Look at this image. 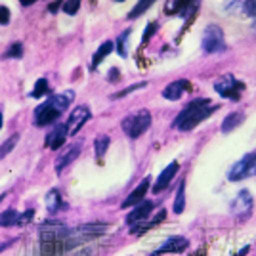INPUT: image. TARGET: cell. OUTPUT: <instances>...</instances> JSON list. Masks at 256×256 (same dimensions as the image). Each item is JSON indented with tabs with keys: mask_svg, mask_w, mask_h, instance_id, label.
I'll use <instances>...</instances> for the list:
<instances>
[{
	"mask_svg": "<svg viewBox=\"0 0 256 256\" xmlns=\"http://www.w3.org/2000/svg\"><path fill=\"white\" fill-rule=\"evenodd\" d=\"M256 174V153H246L243 159H239L228 172V180L237 182L245 180L248 176Z\"/></svg>",
	"mask_w": 256,
	"mask_h": 256,
	"instance_id": "52a82bcc",
	"label": "cell"
},
{
	"mask_svg": "<svg viewBox=\"0 0 256 256\" xmlns=\"http://www.w3.org/2000/svg\"><path fill=\"white\" fill-rule=\"evenodd\" d=\"M50 92V86H48V80L46 78H38L36 82H34V88H32V92H31V98H42L46 96Z\"/></svg>",
	"mask_w": 256,
	"mask_h": 256,
	"instance_id": "d4e9b609",
	"label": "cell"
},
{
	"mask_svg": "<svg viewBox=\"0 0 256 256\" xmlns=\"http://www.w3.org/2000/svg\"><path fill=\"white\" fill-rule=\"evenodd\" d=\"M250 29H252V31H254V32H256V22H254V23H252V27H250Z\"/></svg>",
	"mask_w": 256,
	"mask_h": 256,
	"instance_id": "74e56055",
	"label": "cell"
},
{
	"mask_svg": "<svg viewBox=\"0 0 256 256\" xmlns=\"http://www.w3.org/2000/svg\"><path fill=\"white\" fill-rule=\"evenodd\" d=\"M46 206H48V210H50V212H58V210L67 208V204L62 201V195H60L58 190L48 192V195H46Z\"/></svg>",
	"mask_w": 256,
	"mask_h": 256,
	"instance_id": "ffe728a7",
	"label": "cell"
},
{
	"mask_svg": "<svg viewBox=\"0 0 256 256\" xmlns=\"http://www.w3.org/2000/svg\"><path fill=\"white\" fill-rule=\"evenodd\" d=\"M18 140H20V134H12L10 138L6 140L2 146H0V160L4 159L8 153H10L14 148H16V144H18Z\"/></svg>",
	"mask_w": 256,
	"mask_h": 256,
	"instance_id": "f1b7e54d",
	"label": "cell"
},
{
	"mask_svg": "<svg viewBox=\"0 0 256 256\" xmlns=\"http://www.w3.org/2000/svg\"><path fill=\"white\" fill-rule=\"evenodd\" d=\"M252 206H254L252 195H250V192L243 190V192L237 193V197L234 199V203H232V212H234L237 218L243 220V218H246V216H250Z\"/></svg>",
	"mask_w": 256,
	"mask_h": 256,
	"instance_id": "9c48e42d",
	"label": "cell"
},
{
	"mask_svg": "<svg viewBox=\"0 0 256 256\" xmlns=\"http://www.w3.org/2000/svg\"><path fill=\"white\" fill-rule=\"evenodd\" d=\"M195 256H203V254H195Z\"/></svg>",
	"mask_w": 256,
	"mask_h": 256,
	"instance_id": "ab89813d",
	"label": "cell"
},
{
	"mask_svg": "<svg viewBox=\"0 0 256 256\" xmlns=\"http://www.w3.org/2000/svg\"><path fill=\"white\" fill-rule=\"evenodd\" d=\"M23 56V44L22 42H12L10 48L4 52V60H20Z\"/></svg>",
	"mask_w": 256,
	"mask_h": 256,
	"instance_id": "4316f807",
	"label": "cell"
},
{
	"mask_svg": "<svg viewBox=\"0 0 256 256\" xmlns=\"http://www.w3.org/2000/svg\"><path fill=\"white\" fill-rule=\"evenodd\" d=\"M109 136H100L94 142V150H96V157L98 159H104V155L107 153V148H109Z\"/></svg>",
	"mask_w": 256,
	"mask_h": 256,
	"instance_id": "484cf974",
	"label": "cell"
},
{
	"mask_svg": "<svg viewBox=\"0 0 256 256\" xmlns=\"http://www.w3.org/2000/svg\"><path fill=\"white\" fill-rule=\"evenodd\" d=\"M62 8H64V12L67 16H75L76 12L80 10V2H78V0H69V2H64V4H62Z\"/></svg>",
	"mask_w": 256,
	"mask_h": 256,
	"instance_id": "f546056e",
	"label": "cell"
},
{
	"mask_svg": "<svg viewBox=\"0 0 256 256\" xmlns=\"http://www.w3.org/2000/svg\"><path fill=\"white\" fill-rule=\"evenodd\" d=\"M151 6H153V2H151V0H146V2L142 0V2H138V4H136V6L132 8V12L128 14V20H136V18H140V16H142L144 12L150 10Z\"/></svg>",
	"mask_w": 256,
	"mask_h": 256,
	"instance_id": "83f0119b",
	"label": "cell"
},
{
	"mask_svg": "<svg viewBox=\"0 0 256 256\" xmlns=\"http://www.w3.org/2000/svg\"><path fill=\"white\" fill-rule=\"evenodd\" d=\"M150 184H151V178H146L144 182H140V186L134 190V192L128 195L126 199L122 201V208H128V206H136L140 204L142 201H146L144 197H146V193L150 190Z\"/></svg>",
	"mask_w": 256,
	"mask_h": 256,
	"instance_id": "e0dca14e",
	"label": "cell"
},
{
	"mask_svg": "<svg viewBox=\"0 0 256 256\" xmlns=\"http://www.w3.org/2000/svg\"><path fill=\"white\" fill-rule=\"evenodd\" d=\"M243 120H245V115H243L241 111H234V113H230V115L224 118V122H222V132H224V134L232 132V130H235V128L239 126Z\"/></svg>",
	"mask_w": 256,
	"mask_h": 256,
	"instance_id": "44dd1931",
	"label": "cell"
},
{
	"mask_svg": "<svg viewBox=\"0 0 256 256\" xmlns=\"http://www.w3.org/2000/svg\"><path fill=\"white\" fill-rule=\"evenodd\" d=\"M120 126H122V130H124V134H126L128 138H140L151 126V113L148 109H142L138 113H134V115L124 118Z\"/></svg>",
	"mask_w": 256,
	"mask_h": 256,
	"instance_id": "277c9868",
	"label": "cell"
},
{
	"mask_svg": "<svg viewBox=\"0 0 256 256\" xmlns=\"http://www.w3.org/2000/svg\"><path fill=\"white\" fill-rule=\"evenodd\" d=\"M166 218V212L160 208L159 210V214L157 216H153L150 222H142V224H138V226H134V228H130V232L134 235H142V234H146V232H150V230H153L155 226H159L162 220Z\"/></svg>",
	"mask_w": 256,
	"mask_h": 256,
	"instance_id": "ac0fdd59",
	"label": "cell"
},
{
	"mask_svg": "<svg viewBox=\"0 0 256 256\" xmlns=\"http://www.w3.org/2000/svg\"><path fill=\"white\" fill-rule=\"evenodd\" d=\"M0 226L2 228H12V226H20V212L16 208H8L0 214Z\"/></svg>",
	"mask_w": 256,
	"mask_h": 256,
	"instance_id": "7402d4cb",
	"label": "cell"
},
{
	"mask_svg": "<svg viewBox=\"0 0 256 256\" xmlns=\"http://www.w3.org/2000/svg\"><path fill=\"white\" fill-rule=\"evenodd\" d=\"M80 155V144H73V146H69L67 150L58 157V160H56V172L58 174H62L64 172V168H67L73 160L76 159Z\"/></svg>",
	"mask_w": 256,
	"mask_h": 256,
	"instance_id": "9a60e30c",
	"label": "cell"
},
{
	"mask_svg": "<svg viewBox=\"0 0 256 256\" xmlns=\"http://www.w3.org/2000/svg\"><path fill=\"white\" fill-rule=\"evenodd\" d=\"M190 246V241L186 239V237H182V235H176V237H170V239H166L162 245L155 250V252H151V256H160V254H180L184 252L186 248Z\"/></svg>",
	"mask_w": 256,
	"mask_h": 256,
	"instance_id": "30bf717a",
	"label": "cell"
},
{
	"mask_svg": "<svg viewBox=\"0 0 256 256\" xmlns=\"http://www.w3.org/2000/svg\"><path fill=\"white\" fill-rule=\"evenodd\" d=\"M65 140H67V126L62 122H56L54 130L46 136V146L50 150H60L65 144Z\"/></svg>",
	"mask_w": 256,
	"mask_h": 256,
	"instance_id": "2e32d148",
	"label": "cell"
},
{
	"mask_svg": "<svg viewBox=\"0 0 256 256\" xmlns=\"http://www.w3.org/2000/svg\"><path fill=\"white\" fill-rule=\"evenodd\" d=\"M71 228L64 226L62 222H44L40 226V243L38 252L40 256H60L67 252L65 241Z\"/></svg>",
	"mask_w": 256,
	"mask_h": 256,
	"instance_id": "6da1fadb",
	"label": "cell"
},
{
	"mask_svg": "<svg viewBox=\"0 0 256 256\" xmlns=\"http://www.w3.org/2000/svg\"><path fill=\"white\" fill-rule=\"evenodd\" d=\"M10 23V10L6 6H0V25H8Z\"/></svg>",
	"mask_w": 256,
	"mask_h": 256,
	"instance_id": "836d02e7",
	"label": "cell"
},
{
	"mask_svg": "<svg viewBox=\"0 0 256 256\" xmlns=\"http://www.w3.org/2000/svg\"><path fill=\"white\" fill-rule=\"evenodd\" d=\"M228 44H226L224 31L218 25H208L203 32V50L206 54H218L224 52Z\"/></svg>",
	"mask_w": 256,
	"mask_h": 256,
	"instance_id": "8992f818",
	"label": "cell"
},
{
	"mask_svg": "<svg viewBox=\"0 0 256 256\" xmlns=\"http://www.w3.org/2000/svg\"><path fill=\"white\" fill-rule=\"evenodd\" d=\"M60 6H62V2H52V4H48V12H50V14H56Z\"/></svg>",
	"mask_w": 256,
	"mask_h": 256,
	"instance_id": "e575fe53",
	"label": "cell"
},
{
	"mask_svg": "<svg viewBox=\"0 0 256 256\" xmlns=\"http://www.w3.org/2000/svg\"><path fill=\"white\" fill-rule=\"evenodd\" d=\"M157 29H159V25L155 22H151L148 27H146V32H144V36H142V44H148L151 40V36L157 32Z\"/></svg>",
	"mask_w": 256,
	"mask_h": 256,
	"instance_id": "4dcf8cb0",
	"label": "cell"
},
{
	"mask_svg": "<svg viewBox=\"0 0 256 256\" xmlns=\"http://www.w3.org/2000/svg\"><path fill=\"white\" fill-rule=\"evenodd\" d=\"M90 117H92V115H90V109H88V107H84V106L75 107V109L71 111L69 118H67V122H65V126H67V136H75L76 132L88 122Z\"/></svg>",
	"mask_w": 256,
	"mask_h": 256,
	"instance_id": "ba28073f",
	"label": "cell"
},
{
	"mask_svg": "<svg viewBox=\"0 0 256 256\" xmlns=\"http://www.w3.org/2000/svg\"><path fill=\"white\" fill-rule=\"evenodd\" d=\"M151 212H153V201H142L140 204H136L134 206V210H130L126 216V224L128 226H138L142 224V222H146L148 218L151 216Z\"/></svg>",
	"mask_w": 256,
	"mask_h": 256,
	"instance_id": "8fae6325",
	"label": "cell"
},
{
	"mask_svg": "<svg viewBox=\"0 0 256 256\" xmlns=\"http://www.w3.org/2000/svg\"><path fill=\"white\" fill-rule=\"evenodd\" d=\"M184 210H186V180L180 182L176 197H174V214H182Z\"/></svg>",
	"mask_w": 256,
	"mask_h": 256,
	"instance_id": "603a6c76",
	"label": "cell"
},
{
	"mask_svg": "<svg viewBox=\"0 0 256 256\" xmlns=\"http://www.w3.org/2000/svg\"><path fill=\"white\" fill-rule=\"evenodd\" d=\"M243 8H245V14L254 18L256 20V0H250V2H243Z\"/></svg>",
	"mask_w": 256,
	"mask_h": 256,
	"instance_id": "d6a6232c",
	"label": "cell"
},
{
	"mask_svg": "<svg viewBox=\"0 0 256 256\" xmlns=\"http://www.w3.org/2000/svg\"><path fill=\"white\" fill-rule=\"evenodd\" d=\"M192 90V82L186 80V78H180V80H174L170 84H166V88L162 90V96L170 102H178L184 94H188Z\"/></svg>",
	"mask_w": 256,
	"mask_h": 256,
	"instance_id": "5bb4252c",
	"label": "cell"
},
{
	"mask_svg": "<svg viewBox=\"0 0 256 256\" xmlns=\"http://www.w3.org/2000/svg\"><path fill=\"white\" fill-rule=\"evenodd\" d=\"M216 109H218V106H212L210 100H195V102L188 104L178 113V117L174 118L172 126L182 130V132L193 130L197 124H201L203 120H206V118L210 117Z\"/></svg>",
	"mask_w": 256,
	"mask_h": 256,
	"instance_id": "3957f363",
	"label": "cell"
},
{
	"mask_svg": "<svg viewBox=\"0 0 256 256\" xmlns=\"http://www.w3.org/2000/svg\"><path fill=\"white\" fill-rule=\"evenodd\" d=\"M148 86V82H138V84L130 86V88H126V90H122V92H117V94H113L111 98H115V100H118V98L126 96V94H130V92H136V90H140V88H146Z\"/></svg>",
	"mask_w": 256,
	"mask_h": 256,
	"instance_id": "1f68e13d",
	"label": "cell"
},
{
	"mask_svg": "<svg viewBox=\"0 0 256 256\" xmlns=\"http://www.w3.org/2000/svg\"><path fill=\"white\" fill-rule=\"evenodd\" d=\"M178 170H180V162H178V160H172L170 164H168V166H166V168L159 174V178L155 180L153 192H155V193L164 192V190L170 186V182L174 180V176L178 174Z\"/></svg>",
	"mask_w": 256,
	"mask_h": 256,
	"instance_id": "4fadbf2b",
	"label": "cell"
},
{
	"mask_svg": "<svg viewBox=\"0 0 256 256\" xmlns=\"http://www.w3.org/2000/svg\"><path fill=\"white\" fill-rule=\"evenodd\" d=\"M248 250H250V246H243V248H241V250H239L237 254H234V256H245Z\"/></svg>",
	"mask_w": 256,
	"mask_h": 256,
	"instance_id": "8d00e7d4",
	"label": "cell"
},
{
	"mask_svg": "<svg viewBox=\"0 0 256 256\" xmlns=\"http://www.w3.org/2000/svg\"><path fill=\"white\" fill-rule=\"evenodd\" d=\"M113 50H115V42H113V40H106V42L102 44V46L98 48V52L94 54V58H92V69H96L98 65L102 64Z\"/></svg>",
	"mask_w": 256,
	"mask_h": 256,
	"instance_id": "d6986e66",
	"label": "cell"
},
{
	"mask_svg": "<svg viewBox=\"0 0 256 256\" xmlns=\"http://www.w3.org/2000/svg\"><path fill=\"white\" fill-rule=\"evenodd\" d=\"M214 90L226 100H234L237 102L241 94L245 92V82H241L239 78H235L232 73H226L224 76H220V80L214 82Z\"/></svg>",
	"mask_w": 256,
	"mask_h": 256,
	"instance_id": "5b68a950",
	"label": "cell"
},
{
	"mask_svg": "<svg viewBox=\"0 0 256 256\" xmlns=\"http://www.w3.org/2000/svg\"><path fill=\"white\" fill-rule=\"evenodd\" d=\"M109 73H111V75H109V80H118V69L117 67H115V69H111V71H109Z\"/></svg>",
	"mask_w": 256,
	"mask_h": 256,
	"instance_id": "d590c367",
	"label": "cell"
},
{
	"mask_svg": "<svg viewBox=\"0 0 256 256\" xmlns=\"http://www.w3.org/2000/svg\"><path fill=\"white\" fill-rule=\"evenodd\" d=\"M75 100L73 90H65L62 94H56L48 102H44L34 109V124L36 126H48L56 124L58 118L67 111V107L71 106V102Z\"/></svg>",
	"mask_w": 256,
	"mask_h": 256,
	"instance_id": "7a4b0ae2",
	"label": "cell"
},
{
	"mask_svg": "<svg viewBox=\"0 0 256 256\" xmlns=\"http://www.w3.org/2000/svg\"><path fill=\"white\" fill-rule=\"evenodd\" d=\"M130 34H132V29H126L124 32H120V36L117 38V42H115V50L118 52L120 58H126V44H128V38H130Z\"/></svg>",
	"mask_w": 256,
	"mask_h": 256,
	"instance_id": "cb8c5ba5",
	"label": "cell"
},
{
	"mask_svg": "<svg viewBox=\"0 0 256 256\" xmlns=\"http://www.w3.org/2000/svg\"><path fill=\"white\" fill-rule=\"evenodd\" d=\"M2 122H4V120H2V113H0V128H2Z\"/></svg>",
	"mask_w": 256,
	"mask_h": 256,
	"instance_id": "f35d334b",
	"label": "cell"
},
{
	"mask_svg": "<svg viewBox=\"0 0 256 256\" xmlns=\"http://www.w3.org/2000/svg\"><path fill=\"white\" fill-rule=\"evenodd\" d=\"M199 8V2H166L164 4V12L168 16H180L184 20H188L190 16H193Z\"/></svg>",
	"mask_w": 256,
	"mask_h": 256,
	"instance_id": "7c38bea8",
	"label": "cell"
}]
</instances>
